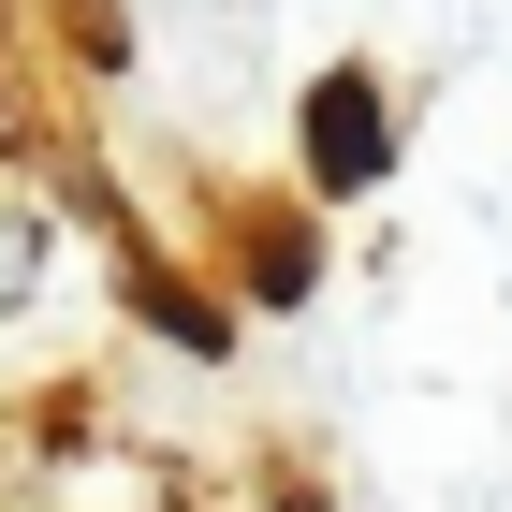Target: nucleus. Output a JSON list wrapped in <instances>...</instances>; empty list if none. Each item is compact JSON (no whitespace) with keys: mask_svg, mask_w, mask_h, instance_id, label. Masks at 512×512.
Masks as SVG:
<instances>
[{"mask_svg":"<svg viewBox=\"0 0 512 512\" xmlns=\"http://www.w3.org/2000/svg\"><path fill=\"white\" fill-rule=\"evenodd\" d=\"M308 132H322V176H337V191H352V176H381V88H366V74H322Z\"/></svg>","mask_w":512,"mask_h":512,"instance_id":"f257e3e1","label":"nucleus"}]
</instances>
